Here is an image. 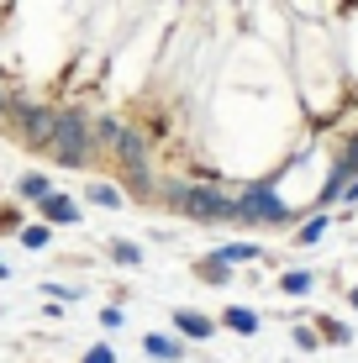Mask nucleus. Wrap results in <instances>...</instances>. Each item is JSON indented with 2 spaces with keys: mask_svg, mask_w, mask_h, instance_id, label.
Returning <instances> with one entry per match:
<instances>
[{
  "mask_svg": "<svg viewBox=\"0 0 358 363\" xmlns=\"http://www.w3.org/2000/svg\"><path fill=\"white\" fill-rule=\"evenodd\" d=\"M53 164L64 169H84V158L95 153V111H79V106H64L58 111V132H53Z\"/></svg>",
  "mask_w": 358,
  "mask_h": 363,
  "instance_id": "f257e3e1",
  "label": "nucleus"
},
{
  "mask_svg": "<svg viewBox=\"0 0 358 363\" xmlns=\"http://www.w3.org/2000/svg\"><path fill=\"white\" fill-rule=\"evenodd\" d=\"M164 200L195 221H237V195H221L216 184H169Z\"/></svg>",
  "mask_w": 358,
  "mask_h": 363,
  "instance_id": "f03ea898",
  "label": "nucleus"
},
{
  "mask_svg": "<svg viewBox=\"0 0 358 363\" xmlns=\"http://www.w3.org/2000/svg\"><path fill=\"white\" fill-rule=\"evenodd\" d=\"M290 206L274 195V184H248V190L237 195V221H253V227H274V221H285Z\"/></svg>",
  "mask_w": 358,
  "mask_h": 363,
  "instance_id": "7ed1b4c3",
  "label": "nucleus"
},
{
  "mask_svg": "<svg viewBox=\"0 0 358 363\" xmlns=\"http://www.w3.org/2000/svg\"><path fill=\"white\" fill-rule=\"evenodd\" d=\"M116 164H121V174H127V184L138 195H147L153 190V169H147V143H142V132H121V143H116Z\"/></svg>",
  "mask_w": 358,
  "mask_h": 363,
  "instance_id": "20e7f679",
  "label": "nucleus"
},
{
  "mask_svg": "<svg viewBox=\"0 0 358 363\" xmlns=\"http://www.w3.org/2000/svg\"><path fill=\"white\" fill-rule=\"evenodd\" d=\"M11 116L21 121V137H27L32 147H53V132H58L53 106H11Z\"/></svg>",
  "mask_w": 358,
  "mask_h": 363,
  "instance_id": "39448f33",
  "label": "nucleus"
},
{
  "mask_svg": "<svg viewBox=\"0 0 358 363\" xmlns=\"http://www.w3.org/2000/svg\"><path fill=\"white\" fill-rule=\"evenodd\" d=\"M142 347H147V358H164V363H179L184 358V342H179V337H164V332H147Z\"/></svg>",
  "mask_w": 358,
  "mask_h": 363,
  "instance_id": "423d86ee",
  "label": "nucleus"
},
{
  "mask_svg": "<svg viewBox=\"0 0 358 363\" xmlns=\"http://www.w3.org/2000/svg\"><path fill=\"white\" fill-rule=\"evenodd\" d=\"M121 121L116 116H106V111H95V147H111V153H116V143H121Z\"/></svg>",
  "mask_w": 358,
  "mask_h": 363,
  "instance_id": "0eeeda50",
  "label": "nucleus"
},
{
  "mask_svg": "<svg viewBox=\"0 0 358 363\" xmlns=\"http://www.w3.org/2000/svg\"><path fill=\"white\" fill-rule=\"evenodd\" d=\"M174 327H179L184 337H211V332H216V321H211V316H201V311H174Z\"/></svg>",
  "mask_w": 358,
  "mask_h": 363,
  "instance_id": "6e6552de",
  "label": "nucleus"
},
{
  "mask_svg": "<svg viewBox=\"0 0 358 363\" xmlns=\"http://www.w3.org/2000/svg\"><path fill=\"white\" fill-rule=\"evenodd\" d=\"M43 221H79V206H74L69 195H58V190H53V195L43 200Z\"/></svg>",
  "mask_w": 358,
  "mask_h": 363,
  "instance_id": "1a4fd4ad",
  "label": "nucleus"
},
{
  "mask_svg": "<svg viewBox=\"0 0 358 363\" xmlns=\"http://www.w3.org/2000/svg\"><path fill=\"white\" fill-rule=\"evenodd\" d=\"M221 321H227V327L237 332V337H253V332H258V311H248V306H232Z\"/></svg>",
  "mask_w": 358,
  "mask_h": 363,
  "instance_id": "9d476101",
  "label": "nucleus"
},
{
  "mask_svg": "<svg viewBox=\"0 0 358 363\" xmlns=\"http://www.w3.org/2000/svg\"><path fill=\"white\" fill-rule=\"evenodd\" d=\"M47 195H53V184H47V174H27V179H21V200H37V206H43Z\"/></svg>",
  "mask_w": 358,
  "mask_h": 363,
  "instance_id": "9b49d317",
  "label": "nucleus"
},
{
  "mask_svg": "<svg viewBox=\"0 0 358 363\" xmlns=\"http://www.w3.org/2000/svg\"><path fill=\"white\" fill-rule=\"evenodd\" d=\"M221 264H253V258H258V247L253 242H232V247H221Z\"/></svg>",
  "mask_w": 358,
  "mask_h": 363,
  "instance_id": "f8f14e48",
  "label": "nucleus"
},
{
  "mask_svg": "<svg viewBox=\"0 0 358 363\" xmlns=\"http://www.w3.org/2000/svg\"><path fill=\"white\" fill-rule=\"evenodd\" d=\"M279 290H285V295H306V290H311V274H306V269H290L285 279H279Z\"/></svg>",
  "mask_w": 358,
  "mask_h": 363,
  "instance_id": "ddd939ff",
  "label": "nucleus"
},
{
  "mask_svg": "<svg viewBox=\"0 0 358 363\" xmlns=\"http://www.w3.org/2000/svg\"><path fill=\"white\" fill-rule=\"evenodd\" d=\"M90 200H95V206H106V211H116L121 206V190H116V184H90Z\"/></svg>",
  "mask_w": 358,
  "mask_h": 363,
  "instance_id": "4468645a",
  "label": "nucleus"
},
{
  "mask_svg": "<svg viewBox=\"0 0 358 363\" xmlns=\"http://www.w3.org/2000/svg\"><path fill=\"white\" fill-rule=\"evenodd\" d=\"M322 232H327V216H311V221L301 227V237H295V242H306V247H311V242H322Z\"/></svg>",
  "mask_w": 358,
  "mask_h": 363,
  "instance_id": "2eb2a0df",
  "label": "nucleus"
},
{
  "mask_svg": "<svg viewBox=\"0 0 358 363\" xmlns=\"http://www.w3.org/2000/svg\"><path fill=\"white\" fill-rule=\"evenodd\" d=\"M21 242H27V247H37V253H43V247L53 242V232H47L43 221H37V227H27V232H21Z\"/></svg>",
  "mask_w": 358,
  "mask_h": 363,
  "instance_id": "dca6fc26",
  "label": "nucleus"
},
{
  "mask_svg": "<svg viewBox=\"0 0 358 363\" xmlns=\"http://www.w3.org/2000/svg\"><path fill=\"white\" fill-rule=\"evenodd\" d=\"M201 279H206V284H227V264H221V258L201 264Z\"/></svg>",
  "mask_w": 358,
  "mask_h": 363,
  "instance_id": "f3484780",
  "label": "nucleus"
},
{
  "mask_svg": "<svg viewBox=\"0 0 358 363\" xmlns=\"http://www.w3.org/2000/svg\"><path fill=\"white\" fill-rule=\"evenodd\" d=\"M111 258H121V264H138V247H132V242H111Z\"/></svg>",
  "mask_w": 358,
  "mask_h": 363,
  "instance_id": "a211bd4d",
  "label": "nucleus"
},
{
  "mask_svg": "<svg viewBox=\"0 0 358 363\" xmlns=\"http://www.w3.org/2000/svg\"><path fill=\"white\" fill-rule=\"evenodd\" d=\"M322 337H327V342H348V327H337V321H322Z\"/></svg>",
  "mask_w": 358,
  "mask_h": 363,
  "instance_id": "6ab92c4d",
  "label": "nucleus"
},
{
  "mask_svg": "<svg viewBox=\"0 0 358 363\" xmlns=\"http://www.w3.org/2000/svg\"><path fill=\"white\" fill-rule=\"evenodd\" d=\"M79 363H116V353H111V347L101 342V347H90V353H84Z\"/></svg>",
  "mask_w": 358,
  "mask_h": 363,
  "instance_id": "aec40b11",
  "label": "nucleus"
},
{
  "mask_svg": "<svg viewBox=\"0 0 358 363\" xmlns=\"http://www.w3.org/2000/svg\"><path fill=\"white\" fill-rule=\"evenodd\" d=\"M101 327H106V332H116V327H121V311H116V306H106V311H101Z\"/></svg>",
  "mask_w": 358,
  "mask_h": 363,
  "instance_id": "412c9836",
  "label": "nucleus"
},
{
  "mask_svg": "<svg viewBox=\"0 0 358 363\" xmlns=\"http://www.w3.org/2000/svg\"><path fill=\"white\" fill-rule=\"evenodd\" d=\"M11 106H16V100L6 95V84H0V116H11Z\"/></svg>",
  "mask_w": 358,
  "mask_h": 363,
  "instance_id": "4be33fe9",
  "label": "nucleus"
},
{
  "mask_svg": "<svg viewBox=\"0 0 358 363\" xmlns=\"http://www.w3.org/2000/svg\"><path fill=\"white\" fill-rule=\"evenodd\" d=\"M0 279H6V258H0Z\"/></svg>",
  "mask_w": 358,
  "mask_h": 363,
  "instance_id": "5701e85b",
  "label": "nucleus"
}]
</instances>
